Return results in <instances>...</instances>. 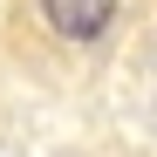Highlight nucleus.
Masks as SVG:
<instances>
[{
    "label": "nucleus",
    "mask_w": 157,
    "mask_h": 157,
    "mask_svg": "<svg viewBox=\"0 0 157 157\" xmlns=\"http://www.w3.org/2000/svg\"><path fill=\"white\" fill-rule=\"evenodd\" d=\"M144 21V0H7V48L34 75L82 82L123 55Z\"/></svg>",
    "instance_id": "nucleus-1"
}]
</instances>
